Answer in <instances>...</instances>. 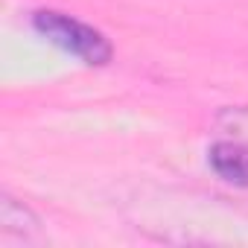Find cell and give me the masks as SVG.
Masks as SVG:
<instances>
[{"label":"cell","mask_w":248,"mask_h":248,"mask_svg":"<svg viewBox=\"0 0 248 248\" xmlns=\"http://www.w3.org/2000/svg\"><path fill=\"white\" fill-rule=\"evenodd\" d=\"M32 27L50 38L53 44H59L62 50L79 56L85 64H105L111 59V44L102 32H96L93 27L62 15V12H35Z\"/></svg>","instance_id":"1"},{"label":"cell","mask_w":248,"mask_h":248,"mask_svg":"<svg viewBox=\"0 0 248 248\" xmlns=\"http://www.w3.org/2000/svg\"><path fill=\"white\" fill-rule=\"evenodd\" d=\"M210 167L222 181L233 187H248V146H242L239 140L216 143L210 149Z\"/></svg>","instance_id":"2"},{"label":"cell","mask_w":248,"mask_h":248,"mask_svg":"<svg viewBox=\"0 0 248 248\" xmlns=\"http://www.w3.org/2000/svg\"><path fill=\"white\" fill-rule=\"evenodd\" d=\"M219 123L233 140L248 143V108H225L219 114Z\"/></svg>","instance_id":"3"}]
</instances>
